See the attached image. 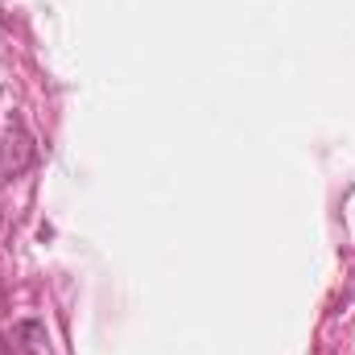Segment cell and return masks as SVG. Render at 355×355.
<instances>
[{"instance_id":"cell-1","label":"cell","mask_w":355,"mask_h":355,"mask_svg":"<svg viewBox=\"0 0 355 355\" xmlns=\"http://www.w3.org/2000/svg\"><path fill=\"white\" fill-rule=\"evenodd\" d=\"M33 162H37V145H33L25 120L21 116H8L4 128H0V182L21 178Z\"/></svg>"},{"instance_id":"cell-2","label":"cell","mask_w":355,"mask_h":355,"mask_svg":"<svg viewBox=\"0 0 355 355\" xmlns=\"http://www.w3.org/2000/svg\"><path fill=\"white\" fill-rule=\"evenodd\" d=\"M4 355H54L50 352V331L37 318H21L4 331Z\"/></svg>"}]
</instances>
